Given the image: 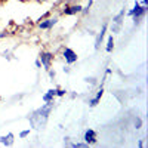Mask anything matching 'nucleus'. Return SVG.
Masks as SVG:
<instances>
[{"label": "nucleus", "mask_w": 148, "mask_h": 148, "mask_svg": "<svg viewBox=\"0 0 148 148\" xmlns=\"http://www.w3.org/2000/svg\"><path fill=\"white\" fill-rule=\"evenodd\" d=\"M147 10H148L147 6H144V5L141 6L139 2H135L133 9L127 10L126 15H127V16H132V18H133V24L136 25V24H139V22L144 19V16H145V14H147Z\"/></svg>", "instance_id": "obj_1"}, {"label": "nucleus", "mask_w": 148, "mask_h": 148, "mask_svg": "<svg viewBox=\"0 0 148 148\" xmlns=\"http://www.w3.org/2000/svg\"><path fill=\"white\" fill-rule=\"evenodd\" d=\"M39 59H40L43 68L47 71V70L52 68V62H53L55 56H53V53H52L51 51H42V52L39 53Z\"/></svg>", "instance_id": "obj_2"}, {"label": "nucleus", "mask_w": 148, "mask_h": 148, "mask_svg": "<svg viewBox=\"0 0 148 148\" xmlns=\"http://www.w3.org/2000/svg\"><path fill=\"white\" fill-rule=\"evenodd\" d=\"M62 58H64V61H65L67 65H73V64H76L77 61H79L77 53L74 52L71 47H64V49H62Z\"/></svg>", "instance_id": "obj_3"}, {"label": "nucleus", "mask_w": 148, "mask_h": 148, "mask_svg": "<svg viewBox=\"0 0 148 148\" xmlns=\"http://www.w3.org/2000/svg\"><path fill=\"white\" fill-rule=\"evenodd\" d=\"M58 16H47V18H45V19H42L40 22H37V25H39V28L40 30H52L56 24H58Z\"/></svg>", "instance_id": "obj_4"}, {"label": "nucleus", "mask_w": 148, "mask_h": 148, "mask_svg": "<svg viewBox=\"0 0 148 148\" xmlns=\"http://www.w3.org/2000/svg\"><path fill=\"white\" fill-rule=\"evenodd\" d=\"M107 31H108V22H104L101 31L98 33L96 37H95V51H99V49H101V45H102V40H104Z\"/></svg>", "instance_id": "obj_5"}, {"label": "nucleus", "mask_w": 148, "mask_h": 148, "mask_svg": "<svg viewBox=\"0 0 148 148\" xmlns=\"http://www.w3.org/2000/svg\"><path fill=\"white\" fill-rule=\"evenodd\" d=\"M83 141L88 144V145H95L98 142V135L93 129H86L84 135H83Z\"/></svg>", "instance_id": "obj_6"}, {"label": "nucleus", "mask_w": 148, "mask_h": 148, "mask_svg": "<svg viewBox=\"0 0 148 148\" xmlns=\"http://www.w3.org/2000/svg\"><path fill=\"white\" fill-rule=\"evenodd\" d=\"M82 9H83L82 5H65V6L62 8V14L67 15V16H73V15L80 14Z\"/></svg>", "instance_id": "obj_7"}, {"label": "nucleus", "mask_w": 148, "mask_h": 148, "mask_svg": "<svg viewBox=\"0 0 148 148\" xmlns=\"http://www.w3.org/2000/svg\"><path fill=\"white\" fill-rule=\"evenodd\" d=\"M102 95H104V86L101 84V86H99V89H98V92H96V95L89 99V107H92V108H93V107H96L98 104H99Z\"/></svg>", "instance_id": "obj_8"}, {"label": "nucleus", "mask_w": 148, "mask_h": 148, "mask_svg": "<svg viewBox=\"0 0 148 148\" xmlns=\"http://www.w3.org/2000/svg\"><path fill=\"white\" fill-rule=\"evenodd\" d=\"M14 142H15V135L14 133H8V135L0 136V144L5 145V147H12Z\"/></svg>", "instance_id": "obj_9"}, {"label": "nucleus", "mask_w": 148, "mask_h": 148, "mask_svg": "<svg viewBox=\"0 0 148 148\" xmlns=\"http://www.w3.org/2000/svg\"><path fill=\"white\" fill-rule=\"evenodd\" d=\"M125 15H126V10H125V8H123L117 15H114L113 16V24H117V25H121L123 27V21H125Z\"/></svg>", "instance_id": "obj_10"}, {"label": "nucleus", "mask_w": 148, "mask_h": 148, "mask_svg": "<svg viewBox=\"0 0 148 148\" xmlns=\"http://www.w3.org/2000/svg\"><path fill=\"white\" fill-rule=\"evenodd\" d=\"M56 93V89L53 88V89H49L43 96H42V99H43V102H51V101H55V95Z\"/></svg>", "instance_id": "obj_11"}, {"label": "nucleus", "mask_w": 148, "mask_h": 148, "mask_svg": "<svg viewBox=\"0 0 148 148\" xmlns=\"http://www.w3.org/2000/svg\"><path fill=\"white\" fill-rule=\"evenodd\" d=\"M113 49H114V37H113V34H110V36H108V39H107L105 51H107L108 53H111V52H113Z\"/></svg>", "instance_id": "obj_12"}, {"label": "nucleus", "mask_w": 148, "mask_h": 148, "mask_svg": "<svg viewBox=\"0 0 148 148\" xmlns=\"http://www.w3.org/2000/svg\"><path fill=\"white\" fill-rule=\"evenodd\" d=\"M70 147H71V148H86V147H89V145L86 144L84 141H77V142H73V141H71Z\"/></svg>", "instance_id": "obj_13"}, {"label": "nucleus", "mask_w": 148, "mask_h": 148, "mask_svg": "<svg viewBox=\"0 0 148 148\" xmlns=\"http://www.w3.org/2000/svg\"><path fill=\"white\" fill-rule=\"evenodd\" d=\"M92 5H93V0H89L88 5H86V6L82 9L80 14H83V15H88V14H89V10H90V8H92Z\"/></svg>", "instance_id": "obj_14"}, {"label": "nucleus", "mask_w": 148, "mask_h": 148, "mask_svg": "<svg viewBox=\"0 0 148 148\" xmlns=\"http://www.w3.org/2000/svg\"><path fill=\"white\" fill-rule=\"evenodd\" d=\"M142 125H144V121H142V119H141V117H136V119L133 120V127L136 129V130H138V129H141V127H142Z\"/></svg>", "instance_id": "obj_15"}, {"label": "nucleus", "mask_w": 148, "mask_h": 148, "mask_svg": "<svg viewBox=\"0 0 148 148\" xmlns=\"http://www.w3.org/2000/svg\"><path fill=\"white\" fill-rule=\"evenodd\" d=\"M111 34H119L121 31V25H117V24H111V28H110Z\"/></svg>", "instance_id": "obj_16"}, {"label": "nucleus", "mask_w": 148, "mask_h": 148, "mask_svg": "<svg viewBox=\"0 0 148 148\" xmlns=\"http://www.w3.org/2000/svg\"><path fill=\"white\" fill-rule=\"evenodd\" d=\"M30 133H31V129H30V127L25 129V130H21V132H19V138H21V139H25L27 136H30Z\"/></svg>", "instance_id": "obj_17"}, {"label": "nucleus", "mask_w": 148, "mask_h": 148, "mask_svg": "<svg viewBox=\"0 0 148 148\" xmlns=\"http://www.w3.org/2000/svg\"><path fill=\"white\" fill-rule=\"evenodd\" d=\"M55 89H56V93H55V95L59 96V98H62V96L67 95V90H65V89H59V88H55Z\"/></svg>", "instance_id": "obj_18"}, {"label": "nucleus", "mask_w": 148, "mask_h": 148, "mask_svg": "<svg viewBox=\"0 0 148 148\" xmlns=\"http://www.w3.org/2000/svg\"><path fill=\"white\" fill-rule=\"evenodd\" d=\"M84 82L89 83V84H92V86H95V84L98 83V80H96L95 77H84Z\"/></svg>", "instance_id": "obj_19"}, {"label": "nucleus", "mask_w": 148, "mask_h": 148, "mask_svg": "<svg viewBox=\"0 0 148 148\" xmlns=\"http://www.w3.org/2000/svg\"><path fill=\"white\" fill-rule=\"evenodd\" d=\"M47 16H51V10H47L46 14H43V15H40L39 16V19H37V22H40L42 19H45V18H47Z\"/></svg>", "instance_id": "obj_20"}, {"label": "nucleus", "mask_w": 148, "mask_h": 148, "mask_svg": "<svg viewBox=\"0 0 148 148\" xmlns=\"http://www.w3.org/2000/svg\"><path fill=\"white\" fill-rule=\"evenodd\" d=\"M47 74H49V77H51V79H55V76H56V73H55V70H47Z\"/></svg>", "instance_id": "obj_21"}, {"label": "nucleus", "mask_w": 148, "mask_h": 148, "mask_svg": "<svg viewBox=\"0 0 148 148\" xmlns=\"http://www.w3.org/2000/svg\"><path fill=\"white\" fill-rule=\"evenodd\" d=\"M3 56H5V58H6L8 61H10V59H12V55H10V52H9V51L3 52Z\"/></svg>", "instance_id": "obj_22"}, {"label": "nucleus", "mask_w": 148, "mask_h": 148, "mask_svg": "<svg viewBox=\"0 0 148 148\" xmlns=\"http://www.w3.org/2000/svg\"><path fill=\"white\" fill-rule=\"evenodd\" d=\"M70 144H71V138L65 136V138H64V145H65V147H70Z\"/></svg>", "instance_id": "obj_23"}, {"label": "nucleus", "mask_w": 148, "mask_h": 148, "mask_svg": "<svg viewBox=\"0 0 148 148\" xmlns=\"http://www.w3.org/2000/svg\"><path fill=\"white\" fill-rule=\"evenodd\" d=\"M34 65H36V68H42V62H40V59H39V58L34 61Z\"/></svg>", "instance_id": "obj_24"}, {"label": "nucleus", "mask_w": 148, "mask_h": 148, "mask_svg": "<svg viewBox=\"0 0 148 148\" xmlns=\"http://www.w3.org/2000/svg\"><path fill=\"white\" fill-rule=\"evenodd\" d=\"M9 36V31L6 30V31H2V33H0V39H5V37H8Z\"/></svg>", "instance_id": "obj_25"}, {"label": "nucleus", "mask_w": 148, "mask_h": 148, "mask_svg": "<svg viewBox=\"0 0 148 148\" xmlns=\"http://www.w3.org/2000/svg\"><path fill=\"white\" fill-rule=\"evenodd\" d=\"M62 71H64L65 74H70V73H71V68H70V65H67V67H64V68H62Z\"/></svg>", "instance_id": "obj_26"}, {"label": "nucleus", "mask_w": 148, "mask_h": 148, "mask_svg": "<svg viewBox=\"0 0 148 148\" xmlns=\"http://www.w3.org/2000/svg\"><path fill=\"white\" fill-rule=\"evenodd\" d=\"M144 145H145V142H144L142 139H139V141H138V147H139V148H142Z\"/></svg>", "instance_id": "obj_27"}, {"label": "nucleus", "mask_w": 148, "mask_h": 148, "mask_svg": "<svg viewBox=\"0 0 148 148\" xmlns=\"http://www.w3.org/2000/svg\"><path fill=\"white\" fill-rule=\"evenodd\" d=\"M108 74H111V68H107L105 70V76H108Z\"/></svg>", "instance_id": "obj_28"}, {"label": "nucleus", "mask_w": 148, "mask_h": 148, "mask_svg": "<svg viewBox=\"0 0 148 148\" xmlns=\"http://www.w3.org/2000/svg\"><path fill=\"white\" fill-rule=\"evenodd\" d=\"M141 3H142L144 6H147V5H148V0H142V2H141Z\"/></svg>", "instance_id": "obj_29"}, {"label": "nucleus", "mask_w": 148, "mask_h": 148, "mask_svg": "<svg viewBox=\"0 0 148 148\" xmlns=\"http://www.w3.org/2000/svg\"><path fill=\"white\" fill-rule=\"evenodd\" d=\"M37 2H42L43 3V2H46V0H37Z\"/></svg>", "instance_id": "obj_30"}, {"label": "nucleus", "mask_w": 148, "mask_h": 148, "mask_svg": "<svg viewBox=\"0 0 148 148\" xmlns=\"http://www.w3.org/2000/svg\"><path fill=\"white\" fill-rule=\"evenodd\" d=\"M2 99H3V98H2V95H0V102H2Z\"/></svg>", "instance_id": "obj_31"}]
</instances>
